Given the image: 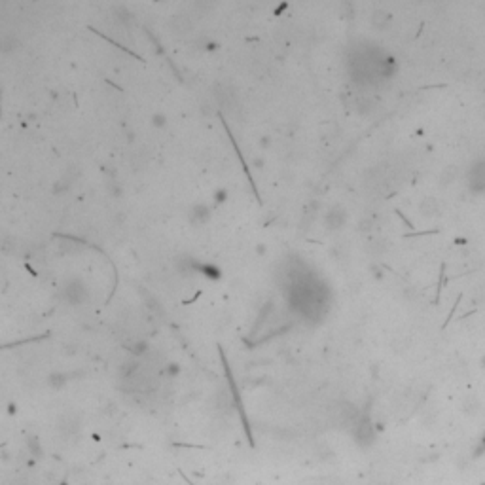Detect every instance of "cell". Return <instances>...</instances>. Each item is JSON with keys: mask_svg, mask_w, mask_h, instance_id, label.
<instances>
[{"mask_svg": "<svg viewBox=\"0 0 485 485\" xmlns=\"http://www.w3.org/2000/svg\"><path fill=\"white\" fill-rule=\"evenodd\" d=\"M105 188L106 194L110 195L112 199H121L125 195V190H123V186H121V182L118 179H106Z\"/></svg>", "mask_w": 485, "mask_h": 485, "instance_id": "11", "label": "cell"}, {"mask_svg": "<svg viewBox=\"0 0 485 485\" xmlns=\"http://www.w3.org/2000/svg\"><path fill=\"white\" fill-rule=\"evenodd\" d=\"M212 95L216 99V103L222 108L230 110V112H235L237 106H239V95H237V90L233 87L232 83L228 82H216L212 85Z\"/></svg>", "mask_w": 485, "mask_h": 485, "instance_id": "2", "label": "cell"}, {"mask_svg": "<svg viewBox=\"0 0 485 485\" xmlns=\"http://www.w3.org/2000/svg\"><path fill=\"white\" fill-rule=\"evenodd\" d=\"M137 370H139V362H137V359H127V360H123V364L120 366V375L123 377V379H131L135 373H137Z\"/></svg>", "mask_w": 485, "mask_h": 485, "instance_id": "13", "label": "cell"}, {"mask_svg": "<svg viewBox=\"0 0 485 485\" xmlns=\"http://www.w3.org/2000/svg\"><path fill=\"white\" fill-rule=\"evenodd\" d=\"M65 381H67V375H65V373H52V375L48 377V383H50V387L53 388H61L65 385Z\"/></svg>", "mask_w": 485, "mask_h": 485, "instance_id": "19", "label": "cell"}, {"mask_svg": "<svg viewBox=\"0 0 485 485\" xmlns=\"http://www.w3.org/2000/svg\"><path fill=\"white\" fill-rule=\"evenodd\" d=\"M61 298L65 299L68 305H82L83 301L90 298L87 284L83 283L80 277H68L61 286Z\"/></svg>", "mask_w": 485, "mask_h": 485, "instance_id": "1", "label": "cell"}, {"mask_svg": "<svg viewBox=\"0 0 485 485\" xmlns=\"http://www.w3.org/2000/svg\"><path fill=\"white\" fill-rule=\"evenodd\" d=\"M114 15H116V19H118L121 25H127V23L133 21V14L127 10V6H116L114 8Z\"/></svg>", "mask_w": 485, "mask_h": 485, "instance_id": "18", "label": "cell"}, {"mask_svg": "<svg viewBox=\"0 0 485 485\" xmlns=\"http://www.w3.org/2000/svg\"><path fill=\"white\" fill-rule=\"evenodd\" d=\"M419 212H421L423 216H426V218L438 216V212H440V205H438V201H436L434 197H425L423 201L419 203Z\"/></svg>", "mask_w": 485, "mask_h": 485, "instance_id": "9", "label": "cell"}, {"mask_svg": "<svg viewBox=\"0 0 485 485\" xmlns=\"http://www.w3.org/2000/svg\"><path fill=\"white\" fill-rule=\"evenodd\" d=\"M177 269L180 271V275H192L195 269H197V266H195L194 258H190V256H180L179 260H177Z\"/></svg>", "mask_w": 485, "mask_h": 485, "instance_id": "12", "label": "cell"}, {"mask_svg": "<svg viewBox=\"0 0 485 485\" xmlns=\"http://www.w3.org/2000/svg\"><path fill=\"white\" fill-rule=\"evenodd\" d=\"M370 271H372L373 279H377V281H379L381 277H383V271H381V268L377 266V263H372V266H370Z\"/></svg>", "mask_w": 485, "mask_h": 485, "instance_id": "28", "label": "cell"}, {"mask_svg": "<svg viewBox=\"0 0 485 485\" xmlns=\"http://www.w3.org/2000/svg\"><path fill=\"white\" fill-rule=\"evenodd\" d=\"M127 142L131 144V142H135V133L133 131H127Z\"/></svg>", "mask_w": 485, "mask_h": 485, "instance_id": "30", "label": "cell"}, {"mask_svg": "<svg viewBox=\"0 0 485 485\" xmlns=\"http://www.w3.org/2000/svg\"><path fill=\"white\" fill-rule=\"evenodd\" d=\"M370 23H372L373 29L377 30H387L390 25H392V14L383 10V8H375L372 12V17H370Z\"/></svg>", "mask_w": 485, "mask_h": 485, "instance_id": "7", "label": "cell"}, {"mask_svg": "<svg viewBox=\"0 0 485 485\" xmlns=\"http://www.w3.org/2000/svg\"><path fill=\"white\" fill-rule=\"evenodd\" d=\"M150 349L148 341H144V339H141V341H137V343L131 347V352H133L135 357H141V355H146Z\"/></svg>", "mask_w": 485, "mask_h": 485, "instance_id": "21", "label": "cell"}, {"mask_svg": "<svg viewBox=\"0 0 485 485\" xmlns=\"http://www.w3.org/2000/svg\"><path fill=\"white\" fill-rule=\"evenodd\" d=\"M19 48H21V42H19V38L15 34H2V38H0V52L12 53L15 50H19Z\"/></svg>", "mask_w": 485, "mask_h": 485, "instance_id": "10", "label": "cell"}, {"mask_svg": "<svg viewBox=\"0 0 485 485\" xmlns=\"http://www.w3.org/2000/svg\"><path fill=\"white\" fill-rule=\"evenodd\" d=\"M252 167L254 169H258V171H263V169H266V159H263L261 156L252 157Z\"/></svg>", "mask_w": 485, "mask_h": 485, "instance_id": "25", "label": "cell"}, {"mask_svg": "<svg viewBox=\"0 0 485 485\" xmlns=\"http://www.w3.org/2000/svg\"><path fill=\"white\" fill-rule=\"evenodd\" d=\"M372 226H373L372 218H364V220H360V222H359V232L368 233L370 230H372Z\"/></svg>", "mask_w": 485, "mask_h": 485, "instance_id": "24", "label": "cell"}, {"mask_svg": "<svg viewBox=\"0 0 485 485\" xmlns=\"http://www.w3.org/2000/svg\"><path fill=\"white\" fill-rule=\"evenodd\" d=\"M468 188L472 192H485V159L478 161L468 171Z\"/></svg>", "mask_w": 485, "mask_h": 485, "instance_id": "6", "label": "cell"}, {"mask_svg": "<svg viewBox=\"0 0 485 485\" xmlns=\"http://www.w3.org/2000/svg\"><path fill=\"white\" fill-rule=\"evenodd\" d=\"M199 112H201L203 118H212V116H214V106L210 105V103H207V101H203L201 105H199Z\"/></svg>", "mask_w": 485, "mask_h": 485, "instance_id": "22", "label": "cell"}, {"mask_svg": "<svg viewBox=\"0 0 485 485\" xmlns=\"http://www.w3.org/2000/svg\"><path fill=\"white\" fill-rule=\"evenodd\" d=\"M372 110H373V105L370 99H360L359 103H357V112H359L360 116H368Z\"/></svg>", "mask_w": 485, "mask_h": 485, "instance_id": "20", "label": "cell"}, {"mask_svg": "<svg viewBox=\"0 0 485 485\" xmlns=\"http://www.w3.org/2000/svg\"><path fill=\"white\" fill-rule=\"evenodd\" d=\"M167 123H169V118H167L165 112H154L150 116V125L154 129H165Z\"/></svg>", "mask_w": 485, "mask_h": 485, "instance_id": "17", "label": "cell"}, {"mask_svg": "<svg viewBox=\"0 0 485 485\" xmlns=\"http://www.w3.org/2000/svg\"><path fill=\"white\" fill-rule=\"evenodd\" d=\"M258 146H260L261 150H268L269 146H271V137H269V135H261L260 139H258Z\"/></svg>", "mask_w": 485, "mask_h": 485, "instance_id": "26", "label": "cell"}, {"mask_svg": "<svg viewBox=\"0 0 485 485\" xmlns=\"http://www.w3.org/2000/svg\"><path fill=\"white\" fill-rule=\"evenodd\" d=\"M167 27L171 30L172 36L184 38L194 30V17L188 12H174L167 21Z\"/></svg>", "mask_w": 485, "mask_h": 485, "instance_id": "3", "label": "cell"}, {"mask_svg": "<svg viewBox=\"0 0 485 485\" xmlns=\"http://www.w3.org/2000/svg\"><path fill=\"white\" fill-rule=\"evenodd\" d=\"M148 154H146V150H141V152H135L133 154V159H131V163H133V169L137 171H141V169H144L146 165H148Z\"/></svg>", "mask_w": 485, "mask_h": 485, "instance_id": "15", "label": "cell"}, {"mask_svg": "<svg viewBox=\"0 0 485 485\" xmlns=\"http://www.w3.org/2000/svg\"><path fill=\"white\" fill-rule=\"evenodd\" d=\"M212 218V207L207 203H195L192 209L188 210V222L194 228H201V226L209 224Z\"/></svg>", "mask_w": 485, "mask_h": 485, "instance_id": "5", "label": "cell"}, {"mask_svg": "<svg viewBox=\"0 0 485 485\" xmlns=\"http://www.w3.org/2000/svg\"><path fill=\"white\" fill-rule=\"evenodd\" d=\"M254 252L258 254V256H266V252H268V246H266V243H258V245H256V248H254Z\"/></svg>", "mask_w": 485, "mask_h": 485, "instance_id": "29", "label": "cell"}, {"mask_svg": "<svg viewBox=\"0 0 485 485\" xmlns=\"http://www.w3.org/2000/svg\"><path fill=\"white\" fill-rule=\"evenodd\" d=\"M385 250H387L385 239H372L368 243V252L372 254V256H383Z\"/></svg>", "mask_w": 485, "mask_h": 485, "instance_id": "14", "label": "cell"}, {"mask_svg": "<svg viewBox=\"0 0 485 485\" xmlns=\"http://www.w3.org/2000/svg\"><path fill=\"white\" fill-rule=\"evenodd\" d=\"M212 8V4H207V2H195V4H192V10H194L197 15L205 14L207 10H210Z\"/></svg>", "mask_w": 485, "mask_h": 485, "instance_id": "23", "label": "cell"}, {"mask_svg": "<svg viewBox=\"0 0 485 485\" xmlns=\"http://www.w3.org/2000/svg\"><path fill=\"white\" fill-rule=\"evenodd\" d=\"M347 220H349L347 209L341 207V205H334V207H330V209L324 212L322 224H324V230H326V232H339L341 228H345Z\"/></svg>", "mask_w": 485, "mask_h": 485, "instance_id": "4", "label": "cell"}, {"mask_svg": "<svg viewBox=\"0 0 485 485\" xmlns=\"http://www.w3.org/2000/svg\"><path fill=\"white\" fill-rule=\"evenodd\" d=\"M165 372H167V375H172V377H174V375H179L180 368H179V364H177V362H171V364L165 368Z\"/></svg>", "mask_w": 485, "mask_h": 485, "instance_id": "27", "label": "cell"}, {"mask_svg": "<svg viewBox=\"0 0 485 485\" xmlns=\"http://www.w3.org/2000/svg\"><path fill=\"white\" fill-rule=\"evenodd\" d=\"M228 199H230V192H228V188L220 186V188H216V190L212 192V205L220 207V205L228 203Z\"/></svg>", "mask_w": 485, "mask_h": 485, "instance_id": "16", "label": "cell"}, {"mask_svg": "<svg viewBox=\"0 0 485 485\" xmlns=\"http://www.w3.org/2000/svg\"><path fill=\"white\" fill-rule=\"evenodd\" d=\"M76 174L70 169H68L67 174H63L59 180H55L52 186V194L53 195H65L70 192V188H72V182H74Z\"/></svg>", "mask_w": 485, "mask_h": 485, "instance_id": "8", "label": "cell"}]
</instances>
